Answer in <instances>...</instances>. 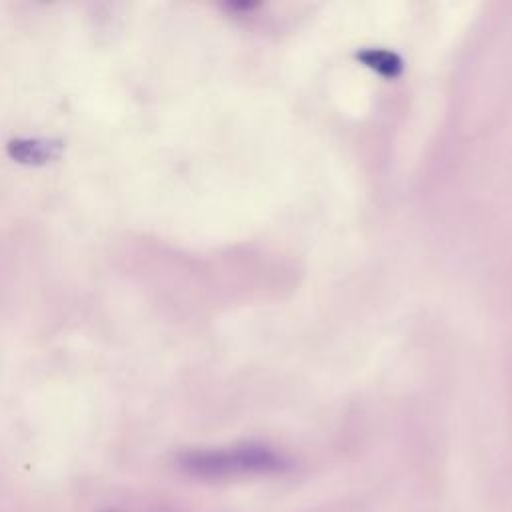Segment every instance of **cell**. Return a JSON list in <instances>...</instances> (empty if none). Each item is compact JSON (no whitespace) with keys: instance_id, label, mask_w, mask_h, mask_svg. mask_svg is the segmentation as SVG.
<instances>
[{"instance_id":"7a4b0ae2","label":"cell","mask_w":512,"mask_h":512,"mask_svg":"<svg viewBox=\"0 0 512 512\" xmlns=\"http://www.w3.org/2000/svg\"><path fill=\"white\" fill-rule=\"evenodd\" d=\"M62 144L54 140H14L8 144V154L22 164H44L60 156Z\"/></svg>"},{"instance_id":"6da1fadb","label":"cell","mask_w":512,"mask_h":512,"mask_svg":"<svg viewBox=\"0 0 512 512\" xmlns=\"http://www.w3.org/2000/svg\"><path fill=\"white\" fill-rule=\"evenodd\" d=\"M178 466L202 480H228L244 476L274 474L288 464L284 456L262 444H234L224 448L192 450L178 458Z\"/></svg>"}]
</instances>
